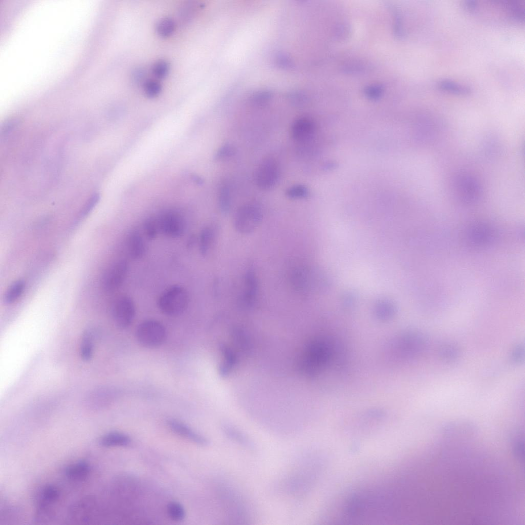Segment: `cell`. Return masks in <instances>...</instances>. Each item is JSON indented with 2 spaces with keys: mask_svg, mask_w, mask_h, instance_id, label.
I'll return each mask as SVG.
<instances>
[{
  "mask_svg": "<svg viewBox=\"0 0 525 525\" xmlns=\"http://www.w3.org/2000/svg\"><path fill=\"white\" fill-rule=\"evenodd\" d=\"M59 496L60 492L55 486L47 485L44 487L36 496V511L54 513L52 506L57 501Z\"/></svg>",
  "mask_w": 525,
  "mask_h": 525,
  "instance_id": "10",
  "label": "cell"
},
{
  "mask_svg": "<svg viewBox=\"0 0 525 525\" xmlns=\"http://www.w3.org/2000/svg\"><path fill=\"white\" fill-rule=\"evenodd\" d=\"M25 288V282L18 280L13 282L8 289L5 295V301L7 304L15 301L22 294Z\"/></svg>",
  "mask_w": 525,
  "mask_h": 525,
  "instance_id": "21",
  "label": "cell"
},
{
  "mask_svg": "<svg viewBox=\"0 0 525 525\" xmlns=\"http://www.w3.org/2000/svg\"><path fill=\"white\" fill-rule=\"evenodd\" d=\"M524 356V346L523 345L519 344L512 348L510 354V359L512 363L518 364L522 361Z\"/></svg>",
  "mask_w": 525,
  "mask_h": 525,
  "instance_id": "32",
  "label": "cell"
},
{
  "mask_svg": "<svg viewBox=\"0 0 525 525\" xmlns=\"http://www.w3.org/2000/svg\"><path fill=\"white\" fill-rule=\"evenodd\" d=\"M167 512L169 517L175 521H181L185 517L183 507L177 502H169L167 505Z\"/></svg>",
  "mask_w": 525,
  "mask_h": 525,
  "instance_id": "25",
  "label": "cell"
},
{
  "mask_svg": "<svg viewBox=\"0 0 525 525\" xmlns=\"http://www.w3.org/2000/svg\"><path fill=\"white\" fill-rule=\"evenodd\" d=\"M112 315L118 327L122 329L128 327L135 315V306L133 300L127 296L119 297L113 305Z\"/></svg>",
  "mask_w": 525,
  "mask_h": 525,
  "instance_id": "6",
  "label": "cell"
},
{
  "mask_svg": "<svg viewBox=\"0 0 525 525\" xmlns=\"http://www.w3.org/2000/svg\"><path fill=\"white\" fill-rule=\"evenodd\" d=\"M99 442L105 447H125L131 443V439L124 433L111 432L103 435Z\"/></svg>",
  "mask_w": 525,
  "mask_h": 525,
  "instance_id": "18",
  "label": "cell"
},
{
  "mask_svg": "<svg viewBox=\"0 0 525 525\" xmlns=\"http://www.w3.org/2000/svg\"><path fill=\"white\" fill-rule=\"evenodd\" d=\"M189 300V294L186 289L180 285H174L161 293L158 299V306L165 315L176 316L186 310Z\"/></svg>",
  "mask_w": 525,
  "mask_h": 525,
  "instance_id": "1",
  "label": "cell"
},
{
  "mask_svg": "<svg viewBox=\"0 0 525 525\" xmlns=\"http://www.w3.org/2000/svg\"><path fill=\"white\" fill-rule=\"evenodd\" d=\"M235 153V149L230 145L226 144L220 147L215 155V158L222 159L232 156Z\"/></svg>",
  "mask_w": 525,
  "mask_h": 525,
  "instance_id": "34",
  "label": "cell"
},
{
  "mask_svg": "<svg viewBox=\"0 0 525 525\" xmlns=\"http://www.w3.org/2000/svg\"><path fill=\"white\" fill-rule=\"evenodd\" d=\"M218 203L221 212L227 213L231 207V197L229 188L227 183H223L220 187Z\"/></svg>",
  "mask_w": 525,
  "mask_h": 525,
  "instance_id": "24",
  "label": "cell"
},
{
  "mask_svg": "<svg viewBox=\"0 0 525 525\" xmlns=\"http://www.w3.org/2000/svg\"><path fill=\"white\" fill-rule=\"evenodd\" d=\"M127 251L130 256L134 259L142 258L145 254L146 245L144 240L137 231L131 232L127 239Z\"/></svg>",
  "mask_w": 525,
  "mask_h": 525,
  "instance_id": "14",
  "label": "cell"
},
{
  "mask_svg": "<svg viewBox=\"0 0 525 525\" xmlns=\"http://www.w3.org/2000/svg\"><path fill=\"white\" fill-rule=\"evenodd\" d=\"M437 86L441 89L460 94H468L471 89L463 85L458 84L449 79H442L437 83Z\"/></svg>",
  "mask_w": 525,
  "mask_h": 525,
  "instance_id": "23",
  "label": "cell"
},
{
  "mask_svg": "<svg viewBox=\"0 0 525 525\" xmlns=\"http://www.w3.org/2000/svg\"><path fill=\"white\" fill-rule=\"evenodd\" d=\"M92 330L87 329L83 333L80 346V356L85 361L92 359L94 351V335Z\"/></svg>",
  "mask_w": 525,
  "mask_h": 525,
  "instance_id": "19",
  "label": "cell"
},
{
  "mask_svg": "<svg viewBox=\"0 0 525 525\" xmlns=\"http://www.w3.org/2000/svg\"><path fill=\"white\" fill-rule=\"evenodd\" d=\"M197 8L196 4L194 5L192 3L184 5L179 12L181 20L187 22L191 20L193 17Z\"/></svg>",
  "mask_w": 525,
  "mask_h": 525,
  "instance_id": "33",
  "label": "cell"
},
{
  "mask_svg": "<svg viewBox=\"0 0 525 525\" xmlns=\"http://www.w3.org/2000/svg\"><path fill=\"white\" fill-rule=\"evenodd\" d=\"M287 196L291 199H300L308 194V190L302 185H296L289 187L286 191Z\"/></svg>",
  "mask_w": 525,
  "mask_h": 525,
  "instance_id": "26",
  "label": "cell"
},
{
  "mask_svg": "<svg viewBox=\"0 0 525 525\" xmlns=\"http://www.w3.org/2000/svg\"><path fill=\"white\" fill-rule=\"evenodd\" d=\"M279 168L276 160L271 157L264 159L259 164L256 172V183L262 190L272 188L277 183Z\"/></svg>",
  "mask_w": 525,
  "mask_h": 525,
  "instance_id": "5",
  "label": "cell"
},
{
  "mask_svg": "<svg viewBox=\"0 0 525 525\" xmlns=\"http://www.w3.org/2000/svg\"><path fill=\"white\" fill-rule=\"evenodd\" d=\"M258 289L256 272L251 266L244 274L243 288L239 297V302L243 308L250 309L254 306L257 299Z\"/></svg>",
  "mask_w": 525,
  "mask_h": 525,
  "instance_id": "8",
  "label": "cell"
},
{
  "mask_svg": "<svg viewBox=\"0 0 525 525\" xmlns=\"http://www.w3.org/2000/svg\"><path fill=\"white\" fill-rule=\"evenodd\" d=\"M159 231L166 236L177 238L184 232L185 225L182 217L174 211H168L157 220Z\"/></svg>",
  "mask_w": 525,
  "mask_h": 525,
  "instance_id": "9",
  "label": "cell"
},
{
  "mask_svg": "<svg viewBox=\"0 0 525 525\" xmlns=\"http://www.w3.org/2000/svg\"><path fill=\"white\" fill-rule=\"evenodd\" d=\"M169 71V65L164 60H159L155 63L152 67L153 74L157 77H165Z\"/></svg>",
  "mask_w": 525,
  "mask_h": 525,
  "instance_id": "31",
  "label": "cell"
},
{
  "mask_svg": "<svg viewBox=\"0 0 525 525\" xmlns=\"http://www.w3.org/2000/svg\"><path fill=\"white\" fill-rule=\"evenodd\" d=\"M100 199L98 193H94L86 202L79 214L78 220L84 218L93 209Z\"/></svg>",
  "mask_w": 525,
  "mask_h": 525,
  "instance_id": "30",
  "label": "cell"
},
{
  "mask_svg": "<svg viewBox=\"0 0 525 525\" xmlns=\"http://www.w3.org/2000/svg\"><path fill=\"white\" fill-rule=\"evenodd\" d=\"M144 90L145 94L148 97H155L160 94L161 90V86L156 80H148L144 84Z\"/></svg>",
  "mask_w": 525,
  "mask_h": 525,
  "instance_id": "28",
  "label": "cell"
},
{
  "mask_svg": "<svg viewBox=\"0 0 525 525\" xmlns=\"http://www.w3.org/2000/svg\"><path fill=\"white\" fill-rule=\"evenodd\" d=\"M136 338L142 346L148 348L160 346L165 341L166 331L160 322L153 319L146 320L137 327Z\"/></svg>",
  "mask_w": 525,
  "mask_h": 525,
  "instance_id": "4",
  "label": "cell"
},
{
  "mask_svg": "<svg viewBox=\"0 0 525 525\" xmlns=\"http://www.w3.org/2000/svg\"><path fill=\"white\" fill-rule=\"evenodd\" d=\"M493 231L491 228L483 224H475L468 230L467 236L470 242L476 245H484L490 242L493 238Z\"/></svg>",
  "mask_w": 525,
  "mask_h": 525,
  "instance_id": "12",
  "label": "cell"
},
{
  "mask_svg": "<svg viewBox=\"0 0 525 525\" xmlns=\"http://www.w3.org/2000/svg\"><path fill=\"white\" fill-rule=\"evenodd\" d=\"M168 424L170 429L175 433L196 443L206 445L208 442L206 438L179 421L170 419L168 421Z\"/></svg>",
  "mask_w": 525,
  "mask_h": 525,
  "instance_id": "11",
  "label": "cell"
},
{
  "mask_svg": "<svg viewBox=\"0 0 525 525\" xmlns=\"http://www.w3.org/2000/svg\"><path fill=\"white\" fill-rule=\"evenodd\" d=\"M461 198L466 201H473L477 198L478 186L471 178L462 177L458 181Z\"/></svg>",
  "mask_w": 525,
  "mask_h": 525,
  "instance_id": "20",
  "label": "cell"
},
{
  "mask_svg": "<svg viewBox=\"0 0 525 525\" xmlns=\"http://www.w3.org/2000/svg\"><path fill=\"white\" fill-rule=\"evenodd\" d=\"M144 230L147 238L154 239L159 231L158 221L152 218L147 219L144 225Z\"/></svg>",
  "mask_w": 525,
  "mask_h": 525,
  "instance_id": "27",
  "label": "cell"
},
{
  "mask_svg": "<svg viewBox=\"0 0 525 525\" xmlns=\"http://www.w3.org/2000/svg\"><path fill=\"white\" fill-rule=\"evenodd\" d=\"M224 431L229 437L234 439L237 442L242 445H245L246 446H250V443L249 439L237 429L227 426L225 427Z\"/></svg>",
  "mask_w": 525,
  "mask_h": 525,
  "instance_id": "29",
  "label": "cell"
},
{
  "mask_svg": "<svg viewBox=\"0 0 525 525\" xmlns=\"http://www.w3.org/2000/svg\"><path fill=\"white\" fill-rule=\"evenodd\" d=\"M175 29L174 22L170 18H163L156 24V31L162 37H168L172 35Z\"/></svg>",
  "mask_w": 525,
  "mask_h": 525,
  "instance_id": "22",
  "label": "cell"
},
{
  "mask_svg": "<svg viewBox=\"0 0 525 525\" xmlns=\"http://www.w3.org/2000/svg\"><path fill=\"white\" fill-rule=\"evenodd\" d=\"M128 271V263L120 260L113 264L105 272L102 278V286L107 292L119 288L124 282Z\"/></svg>",
  "mask_w": 525,
  "mask_h": 525,
  "instance_id": "7",
  "label": "cell"
},
{
  "mask_svg": "<svg viewBox=\"0 0 525 525\" xmlns=\"http://www.w3.org/2000/svg\"><path fill=\"white\" fill-rule=\"evenodd\" d=\"M90 467L85 461H79L67 466L64 473L66 477L72 481H82L89 475Z\"/></svg>",
  "mask_w": 525,
  "mask_h": 525,
  "instance_id": "17",
  "label": "cell"
},
{
  "mask_svg": "<svg viewBox=\"0 0 525 525\" xmlns=\"http://www.w3.org/2000/svg\"><path fill=\"white\" fill-rule=\"evenodd\" d=\"M145 74V69L142 67H137L132 73V78L135 82H139L144 78Z\"/></svg>",
  "mask_w": 525,
  "mask_h": 525,
  "instance_id": "36",
  "label": "cell"
},
{
  "mask_svg": "<svg viewBox=\"0 0 525 525\" xmlns=\"http://www.w3.org/2000/svg\"><path fill=\"white\" fill-rule=\"evenodd\" d=\"M382 89L379 86H371L366 90V94L370 98L375 99L380 96L382 93Z\"/></svg>",
  "mask_w": 525,
  "mask_h": 525,
  "instance_id": "35",
  "label": "cell"
},
{
  "mask_svg": "<svg viewBox=\"0 0 525 525\" xmlns=\"http://www.w3.org/2000/svg\"><path fill=\"white\" fill-rule=\"evenodd\" d=\"M314 131L313 123L305 117L297 118L293 123L291 128L292 138L298 142L308 139Z\"/></svg>",
  "mask_w": 525,
  "mask_h": 525,
  "instance_id": "13",
  "label": "cell"
},
{
  "mask_svg": "<svg viewBox=\"0 0 525 525\" xmlns=\"http://www.w3.org/2000/svg\"><path fill=\"white\" fill-rule=\"evenodd\" d=\"M262 213L260 207L254 203L246 204L237 209L234 218L235 230L239 233H252L260 225Z\"/></svg>",
  "mask_w": 525,
  "mask_h": 525,
  "instance_id": "3",
  "label": "cell"
},
{
  "mask_svg": "<svg viewBox=\"0 0 525 525\" xmlns=\"http://www.w3.org/2000/svg\"><path fill=\"white\" fill-rule=\"evenodd\" d=\"M439 358L446 363L457 362L461 357L462 352L459 346L455 342L447 341L439 346L438 350Z\"/></svg>",
  "mask_w": 525,
  "mask_h": 525,
  "instance_id": "15",
  "label": "cell"
},
{
  "mask_svg": "<svg viewBox=\"0 0 525 525\" xmlns=\"http://www.w3.org/2000/svg\"><path fill=\"white\" fill-rule=\"evenodd\" d=\"M218 228L214 225L208 226L201 230L199 240V251L201 255L208 254L216 240Z\"/></svg>",
  "mask_w": 525,
  "mask_h": 525,
  "instance_id": "16",
  "label": "cell"
},
{
  "mask_svg": "<svg viewBox=\"0 0 525 525\" xmlns=\"http://www.w3.org/2000/svg\"><path fill=\"white\" fill-rule=\"evenodd\" d=\"M323 274L317 269L299 266L290 273V280L295 290L301 293L317 291L325 283Z\"/></svg>",
  "mask_w": 525,
  "mask_h": 525,
  "instance_id": "2",
  "label": "cell"
},
{
  "mask_svg": "<svg viewBox=\"0 0 525 525\" xmlns=\"http://www.w3.org/2000/svg\"><path fill=\"white\" fill-rule=\"evenodd\" d=\"M465 7L470 11H473L476 9V2L472 0L466 1L464 4Z\"/></svg>",
  "mask_w": 525,
  "mask_h": 525,
  "instance_id": "37",
  "label": "cell"
}]
</instances>
